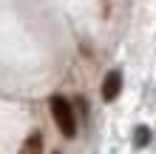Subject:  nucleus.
I'll list each match as a JSON object with an SVG mask.
<instances>
[{
	"mask_svg": "<svg viewBox=\"0 0 156 154\" xmlns=\"http://www.w3.org/2000/svg\"><path fill=\"white\" fill-rule=\"evenodd\" d=\"M48 108H51V117L57 123V129L62 131V137H74L77 134V117H74V106H71L62 94H54L48 100Z\"/></svg>",
	"mask_w": 156,
	"mask_h": 154,
	"instance_id": "1",
	"label": "nucleus"
},
{
	"mask_svg": "<svg viewBox=\"0 0 156 154\" xmlns=\"http://www.w3.org/2000/svg\"><path fill=\"white\" fill-rule=\"evenodd\" d=\"M119 92H122V71L111 69L105 74V80H102V100L105 103H114L116 97H119Z\"/></svg>",
	"mask_w": 156,
	"mask_h": 154,
	"instance_id": "2",
	"label": "nucleus"
},
{
	"mask_svg": "<svg viewBox=\"0 0 156 154\" xmlns=\"http://www.w3.org/2000/svg\"><path fill=\"white\" fill-rule=\"evenodd\" d=\"M20 154H43V134L40 131H31L29 137H26Z\"/></svg>",
	"mask_w": 156,
	"mask_h": 154,
	"instance_id": "3",
	"label": "nucleus"
},
{
	"mask_svg": "<svg viewBox=\"0 0 156 154\" xmlns=\"http://www.w3.org/2000/svg\"><path fill=\"white\" fill-rule=\"evenodd\" d=\"M148 143H151V129H148V126H136V129H133V146L145 148Z\"/></svg>",
	"mask_w": 156,
	"mask_h": 154,
	"instance_id": "4",
	"label": "nucleus"
}]
</instances>
